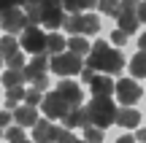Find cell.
Returning a JSON list of instances; mask_svg holds the SVG:
<instances>
[{"mask_svg": "<svg viewBox=\"0 0 146 143\" xmlns=\"http://www.w3.org/2000/svg\"><path fill=\"white\" fill-rule=\"evenodd\" d=\"M87 68L92 70H103V73H122L125 70V57L119 49H111L106 41H98L87 54Z\"/></svg>", "mask_w": 146, "mask_h": 143, "instance_id": "1", "label": "cell"}, {"mask_svg": "<svg viewBox=\"0 0 146 143\" xmlns=\"http://www.w3.org/2000/svg\"><path fill=\"white\" fill-rule=\"evenodd\" d=\"M114 122H116V103L111 100V95H95L92 103L87 105V124L106 130Z\"/></svg>", "mask_w": 146, "mask_h": 143, "instance_id": "2", "label": "cell"}, {"mask_svg": "<svg viewBox=\"0 0 146 143\" xmlns=\"http://www.w3.org/2000/svg\"><path fill=\"white\" fill-rule=\"evenodd\" d=\"M81 68H84L81 54L70 51V49H65V51L54 54L49 59V70H54L57 76H76V73H81Z\"/></svg>", "mask_w": 146, "mask_h": 143, "instance_id": "3", "label": "cell"}, {"mask_svg": "<svg viewBox=\"0 0 146 143\" xmlns=\"http://www.w3.org/2000/svg\"><path fill=\"white\" fill-rule=\"evenodd\" d=\"M41 5V24L49 30H60L65 24V5L62 0H35Z\"/></svg>", "mask_w": 146, "mask_h": 143, "instance_id": "4", "label": "cell"}, {"mask_svg": "<svg viewBox=\"0 0 146 143\" xmlns=\"http://www.w3.org/2000/svg\"><path fill=\"white\" fill-rule=\"evenodd\" d=\"M19 43H22L25 51H33V54L46 51V32H43L38 24H27L25 30H22V41Z\"/></svg>", "mask_w": 146, "mask_h": 143, "instance_id": "5", "label": "cell"}, {"mask_svg": "<svg viewBox=\"0 0 146 143\" xmlns=\"http://www.w3.org/2000/svg\"><path fill=\"white\" fill-rule=\"evenodd\" d=\"M0 27L5 32H22L27 27V14L22 11V5H11V8L0 11Z\"/></svg>", "mask_w": 146, "mask_h": 143, "instance_id": "6", "label": "cell"}, {"mask_svg": "<svg viewBox=\"0 0 146 143\" xmlns=\"http://www.w3.org/2000/svg\"><path fill=\"white\" fill-rule=\"evenodd\" d=\"M41 108H43V113H46V119H62L65 113L70 111V105L62 100L60 92H49V95H43Z\"/></svg>", "mask_w": 146, "mask_h": 143, "instance_id": "7", "label": "cell"}, {"mask_svg": "<svg viewBox=\"0 0 146 143\" xmlns=\"http://www.w3.org/2000/svg\"><path fill=\"white\" fill-rule=\"evenodd\" d=\"M116 22H119V27L127 35L138 30L141 19H138V11H135V3H133V0H122V8H119V14H116Z\"/></svg>", "mask_w": 146, "mask_h": 143, "instance_id": "8", "label": "cell"}, {"mask_svg": "<svg viewBox=\"0 0 146 143\" xmlns=\"http://www.w3.org/2000/svg\"><path fill=\"white\" fill-rule=\"evenodd\" d=\"M116 97H119L122 105H133V103L141 100V86L133 78H122V81H116Z\"/></svg>", "mask_w": 146, "mask_h": 143, "instance_id": "9", "label": "cell"}, {"mask_svg": "<svg viewBox=\"0 0 146 143\" xmlns=\"http://www.w3.org/2000/svg\"><path fill=\"white\" fill-rule=\"evenodd\" d=\"M46 70H49V51H38L35 57H33V62L25 68V76H27V81H35L38 76H46Z\"/></svg>", "mask_w": 146, "mask_h": 143, "instance_id": "10", "label": "cell"}, {"mask_svg": "<svg viewBox=\"0 0 146 143\" xmlns=\"http://www.w3.org/2000/svg\"><path fill=\"white\" fill-rule=\"evenodd\" d=\"M89 89H92V95H114L116 84L111 81V73H103V76H92L89 78Z\"/></svg>", "mask_w": 146, "mask_h": 143, "instance_id": "11", "label": "cell"}, {"mask_svg": "<svg viewBox=\"0 0 146 143\" xmlns=\"http://www.w3.org/2000/svg\"><path fill=\"white\" fill-rule=\"evenodd\" d=\"M138 122H141V113H138L135 108H130V105L116 108V124H119V127L133 130V127H138Z\"/></svg>", "mask_w": 146, "mask_h": 143, "instance_id": "12", "label": "cell"}, {"mask_svg": "<svg viewBox=\"0 0 146 143\" xmlns=\"http://www.w3.org/2000/svg\"><path fill=\"white\" fill-rule=\"evenodd\" d=\"M57 92L62 95V100L68 103V105H81V86L73 84V81H60Z\"/></svg>", "mask_w": 146, "mask_h": 143, "instance_id": "13", "label": "cell"}, {"mask_svg": "<svg viewBox=\"0 0 146 143\" xmlns=\"http://www.w3.org/2000/svg\"><path fill=\"white\" fill-rule=\"evenodd\" d=\"M38 105H16V111H14V119H16V124H22V127H33V124L38 122V111H35Z\"/></svg>", "mask_w": 146, "mask_h": 143, "instance_id": "14", "label": "cell"}, {"mask_svg": "<svg viewBox=\"0 0 146 143\" xmlns=\"http://www.w3.org/2000/svg\"><path fill=\"white\" fill-rule=\"evenodd\" d=\"M62 122H65V127H84L87 124V108L70 105V111L62 116Z\"/></svg>", "mask_w": 146, "mask_h": 143, "instance_id": "15", "label": "cell"}, {"mask_svg": "<svg viewBox=\"0 0 146 143\" xmlns=\"http://www.w3.org/2000/svg\"><path fill=\"white\" fill-rule=\"evenodd\" d=\"M0 81H3V86H5V89H11V86H22V84L27 81L25 68H8L3 76H0Z\"/></svg>", "mask_w": 146, "mask_h": 143, "instance_id": "16", "label": "cell"}, {"mask_svg": "<svg viewBox=\"0 0 146 143\" xmlns=\"http://www.w3.org/2000/svg\"><path fill=\"white\" fill-rule=\"evenodd\" d=\"M52 119H38L35 124H33V140H41V143H46V140H52Z\"/></svg>", "mask_w": 146, "mask_h": 143, "instance_id": "17", "label": "cell"}, {"mask_svg": "<svg viewBox=\"0 0 146 143\" xmlns=\"http://www.w3.org/2000/svg\"><path fill=\"white\" fill-rule=\"evenodd\" d=\"M65 49H68V41H65L57 30H52L46 35V51L49 54H60V51H65Z\"/></svg>", "mask_w": 146, "mask_h": 143, "instance_id": "18", "label": "cell"}, {"mask_svg": "<svg viewBox=\"0 0 146 143\" xmlns=\"http://www.w3.org/2000/svg\"><path fill=\"white\" fill-rule=\"evenodd\" d=\"M130 73L135 76V78H146V49H141V51L130 59Z\"/></svg>", "mask_w": 146, "mask_h": 143, "instance_id": "19", "label": "cell"}, {"mask_svg": "<svg viewBox=\"0 0 146 143\" xmlns=\"http://www.w3.org/2000/svg\"><path fill=\"white\" fill-rule=\"evenodd\" d=\"M22 49V43H16V38H14V32H8L5 38H0V51H3V59H8V57H14L16 51Z\"/></svg>", "mask_w": 146, "mask_h": 143, "instance_id": "20", "label": "cell"}, {"mask_svg": "<svg viewBox=\"0 0 146 143\" xmlns=\"http://www.w3.org/2000/svg\"><path fill=\"white\" fill-rule=\"evenodd\" d=\"M68 49H70V51H76V54H81V57H87V54H89V49H92V46L87 43L84 32H76V35H73L70 41H68Z\"/></svg>", "mask_w": 146, "mask_h": 143, "instance_id": "21", "label": "cell"}, {"mask_svg": "<svg viewBox=\"0 0 146 143\" xmlns=\"http://www.w3.org/2000/svg\"><path fill=\"white\" fill-rule=\"evenodd\" d=\"M100 30V19L95 14H81V32L84 35H95Z\"/></svg>", "mask_w": 146, "mask_h": 143, "instance_id": "22", "label": "cell"}, {"mask_svg": "<svg viewBox=\"0 0 146 143\" xmlns=\"http://www.w3.org/2000/svg\"><path fill=\"white\" fill-rule=\"evenodd\" d=\"M62 5L70 14H78V11H87V8H92V5H98V0H62Z\"/></svg>", "mask_w": 146, "mask_h": 143, "instance_id": "23", "label": "cell"}, {"mask_svg": "<svg viewBox=\"0 0 146 143\" xmlns=\"http://www.w3.org/2000/svg\"><path fill=\"white\" fill-rule=\"evenodd\" d=\"M98 8L103 11L106 16H116L122 8V0H98Z\"/></svg>", "mask_w": 146, "mask_h": 143, "instance_id": "24", "label": "cell"}, {"mask_svg": "<svg viewBox=\"0 0 146 143\" xmlns=\"http://www.w3.org/2000/svg\"><path fill=\"white\" fill-rule=\"evenodd\" d=\"M25 14H27V24H41V5L35 0L25 5Z\"/></svg>", "mask_w": 146, "mask_h": 143, "instance_id": "25", "label": "cell"}, {"mask_svg": "<svg viewBox=\"0 0 146 143\" xmlns=\"http://www.w3.org/2000/svg\"><path fill=\"white\" fill-rule=\"evenodd\" d=\"M19 100H25V89H22V86H11V89H8V95H5V105L14 111Z\"/></svg>", "mask_w": 146, "mask_h": 143, "instance_id": "26", "label": "cell"}, {"mask_svg": "<svg viewBox=\"0 0 146 143\" xmlns=\"http://www.w3.org/2000/svg\"><path fill=\"white\" fill-rule=\"evenodd\" d=\"M65 30L70 32V35H76V32H81V11L78 14H70V16H65Z\"/></svg>", "mask_w": 146, "mask_h": 143, "instance_id": "27", "label": "cell"}, {"mask_svg": "<svg viewBox=\"0 0 146 143\" xmlns=\"http://www.w3.org/2000/svg\"><path fill=\"white\" fill-rule=\"evenodd\" d=\"M3 138H8V140H14V143H19V140H25L27 135H25V127H22V124H16V127H5V132H3Z\"/></svg>", "mask_w": 146, "mask_h": 143, "instance_id": "28", "label": "cell"}, {"mask_svg": "<svg viewBox=\"0 0 146 143\" xmlns=\"http://www.w3.org/2000/svg\"><path fill=\"white\" fill-rule=\"evenodd\" d=\"M52 140H65V143H73L76 135H70V127H52Z\"/></svg>", "mask_w": 146, "mask_h": 143, "instance_id": "29", "label": "cell"}, {"mask_svg": "<svg viewBox=\"0 0 146 143\" xmlns=\"http://www.w3.org/2000/svg\"><path fill=\"white\" fill-rule=\"evenodd\" d=\"M84 138L87 140H103V127H95V124H84Z\"/></svg>", "mask_w": 146, "mask_h": 143, "instance_id": "30", "label": "cell"}, {"mask_svg": "<svg viewBox=\"0 0 146 143\" xmlns=\"http://www.w3.org/2000/svg\"><path fill=\"white\" fill-rule=\"evenodd\" d=\"M41 100H43V95H41V89H38V86L25 89V103H27V105H38Z\"/></svg>", "mask_w": 146, "mask_h": 143, "instance_id": "31", "label": "cell"}, {"mask_svg": "<svg viewBox=\"0 0 146 143\" xmlns=\"http://www.w3.org/2000/svg\"><path fill=\"white\" fill-rule=\"evenodd\" d=\"M111 43H114V46H125V43H127V32L122 30V27H119V30H114V35H111Z\"/></svg>", "mask_w": 146, "mask_h": 143, "instance_id": "32", "label": "cell"}, {"mask_svg": "<svg viewBox=\"0 0 146 143\" xmlns=\"http://www.w3.org/2000/svg\"><path fill=\"white\" fill-rule=\"evenodd\" d=\"M5 65H8V68H25V57H22V51H16L14 57H8Z\"/></svg>", "mask_w": 146, "mask_h": 143, "instance_id": "33", "label": "cell"}, {"mask_svg": "<svg viewBox=\"0 0 146 143\" xmlns=\"http://www.w3.org/2000/svg\"><path fill=\"white\" fill-rule=\"evenodd\" d=\"M11 119H14L11 108H8V111H0V127H8V124H11Z\"/></svg>", "mask_w": 146, "mask_h": 143, "instance_id": "34", "label": "cell"}, {"mask_svg": "<svg viewBox=\"0 0 146 143\" xmlns=\"http://www.w3.org/2000/svg\"><path fill=\"white\" fill-rule=\"evenodd\" d=\"M33 86H38L41 92H46V89H49V78H46V76H38V78L33 81Z\"/></svg>", "mask_w": 146, "mask_h": 143, "instance_id": "35", "label": "cell"}, {"mask_svg": "<svg viewBox=\"0 0 146 143\" xmlns=\"http://www.w3.org/2000/svg\"><path fill=\"white\" fill-rule=\"evenodd\" d=\"M135 11H138V19H141V22H146V0H138Z\"/></svg>", "mask_w": 146, "mask_h": 143, "instance_id": "36", "label": "cell"}, {"mask_svg": "<svg viewBox=\"0 0 146 143\" xmlns=\"http://www.w3.org/2000/svg\"><path fill=\"white\" fill-rule=\"evenodd\" d=\"M138 46H141V49H146V32H143L141 38H138Z\"/></svg>", "mask_w": 146, "mask_h": 143, "instance_id": "37", "label": "cell"}, {"mask_svg": "<svg viewBox=\"0 0 146 143\" xmlns=\"http://www.w3.org/2000/svg\"><path fill=\"white\" fill-rule=\"evenodd\" d=\"M135 138H138V140H143V143H146V130H141V132H138V135H135Z\"/></svg>", "mask_w": 146, "mask_h": 143, "instance_id": "38", "label": "cell"}, {"mask_svg": "<svg viewBox=\"0 0 146 143\" xmlns=\"http://www.w3.org/2000/svg\"><path fill=\"white\" fill-rule=\"evenodd\" d=\"M3 62H5V59H3V51H0V65H3Z\"/></svg>", "mask_w": 146, "mask_h": 143, "instance_id": "39", "label": "cell"}, {"mask_svg": "<svg viewBox=\"0 0 146 143\" xmlns=\"http://www.w3.org/2000/svg\"><path fill=\"white\" fill-rule=\"evenodd\" d=\"M0 138H3V127H0Z\"/></svg>", "mask_w": 146, "mask_h": 143, "instance_id": "40", "label": "cell"}, {"mask_svg": "<svg viewBox=\"0 0 146 143\" xmlns=\"http://www.w3.org/2000/svg\"><path fill=\"white\" fill-rule=\"evenodd\" d=\"M133 3H138V0H133Z\"/></svg>", "mask_w": 146, "mask_h": 143, "instance_id": "41", "label": "cell"}, {"mask_svg": "<svg viewBox=\"0 0 146 143\" xmlns=\"http://www.w3.org/2000/svg\"><path fill=\"white\" fill-rule=\"evenodd\" d=\"M27 3H33V0H27Z\"/></svg>", "mask_w": 146, "mask_h": 143, "instance_id": "42", "label": "cell"}]
</instances>
